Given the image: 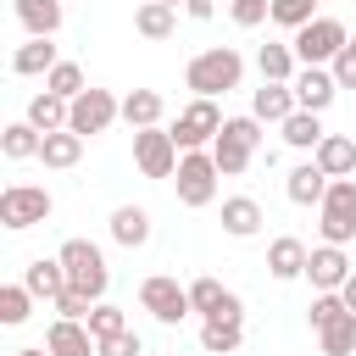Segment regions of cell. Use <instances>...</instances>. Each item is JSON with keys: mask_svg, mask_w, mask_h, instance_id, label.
Returning <instances> with one entry per match:
<instances>
[{"mask_svg": "<svg viewBox=\"0 0 356 356\" xmlns=\"http://www.w3.org/2000/svg\"><path fill=\"white\" fill-rule=\"evenodd\" d=\"M239 78H245V56H239L234 44H211V50H200V56L184 67V83H189L200 100H217V95L239 89Z\"/></svg>", "mask_w": 356, "mask_h": 356, "instance_id": "1", "label": "cell"}, {"mask_svg": "<svg viewBox=\"0 0 356 356\" xmlns=\"http://www.w3.org/2000/svg\"><path fill=\"white\" fill-rule=\"evenodd\" d=\"M56 256H61V267H67V289H78V295H89V300L100 306V300H106V284H111V267H106L100 245H95V239H67Z\"/></svg>", "mask_w": 356, "mask_h": 356, "instance_id": "2", "label": "cell"}, {"mask_svg": "<svg viewBox=\"0 0 356 356\" xmlns=\"http://www.w3.org/2000/svg\"><path fill=\"white\" fill-rule=\"evenodd\" d=\"M289 44H295L300 67H334V56L350 44V28H345L339 17H317V22H306Z\"/></svg>", "mask_w": 356, "mask_h": 356, "instance_id": "3", "label": "cell"}, {"mask_svg": "<svg viewBox=\"0 0 356 356\" xmlns=\"http://www.w3.org/2000/svg\"><path fill=\"white\" fill-rule=\"evenodd\" d=\"M50 211H56V200H50L44 184H6V189H0V222H6L11 234L44 222Z\"/></svg>", "mask_w": 356, "mask_h": 356, "instance_id": "4", "label": "cell"}, {"mask_svg": "<svg viewBox=\"0 0 356 356\" xmlns=\"http://www.w3.org/2000/svg\"><path fill=\"white\" fill-rule=\"evenodd\" d=\"M217 161H211V150H184V161H178V172H172V184H178V200L184 206H211L217 200Z\"/></svg>", "mask_w": 356, "mask_h": 356, "instance_id": "5", "label": "cell"}, {"mask_svg": "<svg viewBox=\"0 0 356 356\" xmlns=\"http://www.w3.org/2000/svg\"><path fill=\"white\" fill-rule=\"evenodd\" d=\"M222 111H217V100H189L184 111H178V122H172V139H178V150H206V145H217V134H222Z\"/></svg>", "mask_w": 356, "mask_h": 356, "instance_id": "6", "label": "cell"}, {"mask_svg": "<svg viewBox=\"0 0 356 356\" xmlns=\"http://www.w3.org/2000/svg\"><path fill=\"white\" fill-rule=\"evenodd\" d=\"M178 161H184V150H178V139H172V128H139V134H134V167H139L145 178H172Z\"/></svg>", "mask_w": 356, "mask_h": 356, "instance_id": "7", "label": "cell"}, {"mask_svg": "<svg viewBox=\"0 0 356 356\" xmlns=\"http://www.w3.org/2000/svg\"><path fill=\"white\" fill-rule=\"evenodd\" d=\"M317 211H323V245L356 239V178H334Z\"/></svg>", "mask_w": 356, "mask_h": 356, "instance_id": "8", "label": "cell"}, {"mask_svg": "<svg viewBox=\"0 0 356 356\" xmlns=\"http://www.w3.org/2000/svg\"><path fill=\"white\" fill-rule=\"evenodd\" d=\"M139 306L156 317V323H184L195 306H189V284H178V278H167V273H156V278H145L139 284Z\"/></svg>", "mask_w": 356, "mask_h": 356, "instance_id": "9", "label": "cell"}, {"mask_svg": "<svg viewBox=\"0 0 356 356\" xmlns=\"http://www.w3.org/2000/svg\"><path fill=\"white\" fill-rule=\"evenodd\" d=\"M117 117H122V100H117L111 89H83V95L72 100V111H67V128L89 139V134H106Z\"/></svg>", "mask_w": 356, "mask_h": 356, "instance_id": "10", "label": "cell"}, {"mask_svg": "<svg viewBox=\"0 0 356 356\" xmlns=\"http://www.w3.org/2000/svg\"><path fill=\"white\" fill-rule=\"evenodd\" d=\"M189 306H195V317H206V323H245V300H239L234 289H222L217 278H195V284H189Z\"/></svg>", "mask_w": 356, "mask_h": 356, "instance_id": "11", "label": "cell"}, {"mask_svg": "<svg viewBox=\"0 0 356 356\" xmlns=\"http://www.w3.org/2000/svg\"><path fill=\"white\" fill-rule=\"evenodd\" d=\"M350 273H356V267H350L345 245H317V250H312V261H306V278H312V289H317V295H339Z\"/></svg>", "mask_w": 356, "mask_h": 356, "instance_id": "12", "label": "cell"}, {"mask_svg": "<svg viewBox=\"0 0 356 356\" xmlns=\"http://www.w3.org/2000/svg\"><path fill=\"white\" fill-rule=\"evenodd\" d=\"M289 89H295V106H300V111H317V117H323V111L334 106V95H339V83H334L328 67H300Z\"/></svg>", "mask_w": 356, "mask_h": 356, "instance_id": "13", "label": "cell"}, {"mask_svg": "<svg viewBox=\"0 0 356 356\" xmlns=\"http://www.w3.org/2000/svg\"><path fill=\"white\" fill-rule=\"evenodd\" d=\"M44 350H50V356H100V339L89 334V323H67V317H56L50 334H44Z\"/></svg>", "mask_w": 356, "mask_h": 356, "instance_id": "14", "label": "cell"}, {"mask_svg": "<svg viewBox=\"0 0 356 356\" xmlns=\"http://www.w3.org/2000/svg\"><path fill=\"white\" fill-rule=\"evenodd\" d=\"M306 261H312V250H306L300 239H289V234H278V239L267 245V273H273L278 284H295V278H306Z\"/></svg>", "mask_w": 356, "mask_h": 356, "instance_id": "15", "label": "cell"}, {"mask_svg": "<svg viewBox=\"0 0 356 356\" xmlns=\"http://www.w3.org/2000/svg\"><path fill=\"white\" fill-rule=\"evenodd\" d=\"M295 111H300V106H295V89H289V83H261V89L250 95V117H256V122H278V128H284Z\"/></svg>", "mask_w": 356, "mask_h": 356, "instance_id": "16", "label": "cell"}, {"mask_svg": "<svg viewBox=\"0 0 356 356\" xmlns=\"http://www.w3.org/2000/svg\"><path fill=\"white\" fill-rule=\"evenodd\" d=\"M328 184H334V178H328L317 161H300V167H289V178H284V195H289L295 206H323Z\"/></svg>", "mask_w": 356, "mask_h": 356, "instance_id": "17", "label": "cell"}, {"mask_svg": "<svg viewBox=\"0 0 356 356\" xmlns=\"http://www.w3.org/2000/svg\"><path fill=\"white\" fill-rule=\"evenodd\" d=\"M312 161H317L328 178H356V139H350V134H328V139L312 150Z\"/></svg>", "mask_w": 356, "mask_h": 356, "instance_id": "18", "label": "cell"}, {"mask_svg": "<svg viewBox=\"0 0 356 356\" xmlns=\"http://www.w3.org/2000/svg\"><path fill=\"white\" fill-rule=\"evenodd\" d=\"M22 284L33 289V300H61L67 295V267H61V256H39V261H28V273H22Z\"/></svg>", "mask_w": 356, "mask_h": 356, "instance_id": "19", "label": "cell"}, {"mask_svg": "<svg viewBox=\"0 0 356 356\" xmlns=\"http://www.w3.org/2000/svg\"><path fill=\"white\" fill-rule=\"evenodd\" d=\"M17 6V22L28 28V39H56L61 28V0H11Z\"/></svg>", "mask_w": 356, "mask_h": 356, "instance_id": "20", "label": "cell"}, {"mask_svg": "<svg viewBox=\"0 0 356 356\" xmlns=\"http://www.w3.org/2000/svg\"><path fill=\"white\" fill-rule=\"evenodd\" d=\"M56 67H61V56H56L50 39H28V44H17V56H11V72H22V78H50Z\"/></svg>", "mask_w": 356, "mask_h": 356, "instance_id": "21", "label": "cell"}, {"mask_svg": "<svg viewBox=\"0 0 356 356\" xmlns=\"http://www.w3.org/2000/svg\"><path fill=\"white\" fill-rule=\"evenodd\" d=\"M256 72H261V83H295V72H300L295 44H261L256 50Z\"/></svg>", "mask_w": 356, "mask_h": 356, "instance_id": "22", "label": "cell"}, {"mask_svg": "<svg viewBox=\"0 0 356 356\" xmlns=\"http://www.w3.org/2000/svg\"><path fill=\"white\" fill-rule=\"evenodd\" d=\"M161 111H167V100L156 95V89H128L122 95V122L139 134V128H161Z\"/></svg>", "mask_w": 356, "mask_h": 356, "instance_id": "23", "label": "cell"}, {"mask_svg": "<svg viewBox=\"0 0 356 356\" xmlns=\"http://www.w3.org/2000/svg\"><path fill=\"white\" fill-rule=\"evenodd\" d=\"M261 206L250 200V195H228L222 200V234H234V239H250V234H261Z\"/></svg>", "mask_w": 356, "mask_h": 356, "instance_id": "24", "label": "cell"}, {"mask_svg": "<svg viewBox=\"0 0 356 356\" xmlns=\"http://www.w3.org/2000/svg\"><path fill=\"white\" fill-rule=\"evenodd\" d=\"M211 161H217V172H222V178H239V172L256 161V145H245L239 134H228V128H222V134H217V145H211Z\"/></svg>", "mask_w": 356, "mask_h": 356, "instance_id": "25", "label": "cell"}, {"mask_svg": "<svg viewBox=\"0 0 356 356\" xmlns=\"http://www.w3.org/2000/svg\"><path fill=\"white\" fill-rule=\"evenodd\" d=\"M111 239H117L122 250H139V245L150 239V211H145V206H117V211H111Z\"/></svg>", "mask_w": 356, "mask_h": 356, "instance_id": "26", "label": "cell"}, {"mask_svg": "<svg viewBox=\"0 0 356 356\" xmlns=\"http://www.w3.org/2000/svg\"><path fill=\"white\" fill-rule=\"evenodd\" d=\"M0 150H6V161H28V156H39L44 150V134L22 117V122H6L0 128Z\"/></svg>", "mask_w": 356, "mask_h": 356, "instance_id": "27", "label": "cell"}, {"mask_svg": "<svg viewBox=\"0 0 356 356\" xmlns=\"http://www.w3.org/2000/svg\"><path fill=\"white\" fill-rule=\"evenodd\" d=\"M67 111H72V100H61V95H50V89L28 100V122H33L39 134H61V128H67Z\"/></svg>", "mask_w": 356, "mask_h": 356, "instance_id": "28", "label": "cell"}, {"mask_svg": "<svg viewBox=\"0 0 356 356\" xmlns=\"http://www.w3.org/2000/svg\"><path fill=\"white\" fill-rule=\"evenodd\" d=\"M172 28H178V11L161 0H145L134 11V33H145V39H172Z\"/></svg>", "mask_w": 356, "mask_h": 356, "instance_id": "29", "label": "cell"}, {"mask_svg": "<svg viewBox=\"0 0 356 356\" xmlns=\"http://www.w3.org/2000/svg\"><path fill=\"white\" fill-rule=\"evenodd\" d=\"M323 139H328V134H323V117H317V111H295V117L284 122V145H289V150H317Z\"/></svg>", "mask_w": 356, "mask_h": 356, "instance_id": "30", "label": "cell"}, {"mask_svg": "<svg viewBox=\"0 0 356 356\" xmlns=\"http://www.w3.org/2000/svg\"><path fill=\"white\" fill-rule=\"evenodd\" d=\"M78 156H83V134H72V128L44 134V150H39L44 167H78Z\"/></svg>", "mask_w": 356, "mask_h": 356, "instance_id": "31", "label": "cell"}, {"mask_svg": "<svg viewBox=\"0 0 356 356\" xmlns=\"http://www.w3.org/2000/svg\"><path fill=\"white\" fill-rule=\"evenodd\" d=\"M317 345H323V356H356V312L334 317V323L317 334Z\"/></svg>", "mask_w": 356, "mask_h": 356, "instance_id": "32", "label": "cell"}, {"mask_svg": "<svg viewBox=\"0 0 356 356\" xmlns=\"http://www.w3.org/2000/svg\"><path fill=\"white\" fill-rule=\"evenodd\" d=\"M28 317H33V289H28V284H0V323L17 328V323H28Z\"/></svg>", "mask_w": 356, "mask_h": 356, "instance_id": "33", "label": "cell"}, {"mask_svg": "<svg viewBox=\"0 0 356 356\" xmlns=\"http://www.w3.org/2000/svg\"><path fill=\"white\" fill-rule=\"evenodd\" d=\"M239 339H245V323H206L200 328V350L206 356H234Z\"/></svg>", "mask_w": 356, "mask_h": 356, "instance_id": "34", "label": "cell"}, {"mask_svg": "<svg viewBox=\"0 0 356 356\" xmlns=\"http://www.w3.org/2000/svg\"><path fill=\"white\" fill-rule=\"evenodd\" d=\"M273 22L289 28V33H300L306 22H317V0H273Z\"/></svg>", "mask_w": 356, "mask_h": 356, "instance_id": "35", "label": "cell"}, {"mask_svg": "<svg viewBox=\"0 0 356 356\" xmlns=\"http://www.w3.org/2000/svg\"><path fill=\"white\" fill-rule=\"evenodd\" d=\"M44 89H50V95H61V100H78L89 83H83V67H78V61H61V67L44 78Z\"/></svg>", "mask_w": 356, "mask_h": 356, "instance_id": "36", "label": "cell"}, {"mask_svg": "<svg viewBox=\"0 0 356 356\" xmlns=\"http://www.w3.org/2000/svg\"><path fill=\"white\" fill-rule=\"evenodd\" d=\"M89 334H95V339H111V334H128V317H122V306H111V300H100V306L89 312Z\"/></svg>", "mask_w": 356, "mask_h": 356, "instance_id": "37", "label": "cell"}, {"mask_svg": "<svg viewBox=\"0 0 356 356\" xmlns=\"http://www.w3.org/2000/svg\"><path fill=\"white\" fill-rule=\"evenodd\" d=\"M228 17L239 28H261V22H273V0H228Z\"/></svg>", "mask_w": 356, "mask_h": 356, "instance_id": "38", "label": "cell"}, {"mask_svg": "<svg viewBox=\"0 0 356 356\" xmlns=\"http://www.w3.org/2000/svg\"><path fill=\"white\" fill-rule=\"evenodd\" d=\"M345 312H350V306H345V300H339V295H317V300H312V312H306V317H312V328H317V334H323V328H328V323H334V317H345Z\"/></svg>", "mask_w": 356, "mask_h": 356, "instance_id": "39", "label": "cell"}, {"mask_svg": "<svg viewBox=\"0 0 356 356\" xmlns=\"http://www.w3.org/2000/svg\"><path fill=\"white\" fill-rule=\"evenodd\" d=\"M100 356H145V345H139V334L128 328V334H111V339H100Z\"/></svg>", "mask_w": 356, "mask_h": 356, "instance_id": "40", "label": "cell"}, {"mask_svg": "<svg viewBox=\"0 0 356 356\" xmlns=\"http://www.w3.org/2000/svg\"><path fill=\"white\" fill-rule=\"evenodd\" d=\"M328 72H334V83H339V89H356V50L345 44V50L334 56V67H328Z\"/></svg>", "mask_w": 356, "mask_h": 356, "instance_id": "41", "label": "cell"}, {"mask_svg": "<svg viewBox=\"0 0 356 356\" xmlns=\"http://www.w3.org/2000/svg\"><path fill=\"white\" fill-rule=\"evenodd\" d=\"M184 11H189V17H195V22H211V17H217V0H189V6H184Z\"/></svg>", "mask_w": 356, "mask_h": 356, "instance_id": "42", "label": "cell"}, {"mask_svg": "<svg viewBox=\"0 0 356 356\" xmlns=\"http://www.w3.org/2000/svg\"><path fill=\"white\" fill-rule=\"evenodd\" d=\"M339 300H345V306H350V312H356V273H350V278H345V289H339Z\"/></svg>", "mask_w": 356, "mask_h": 356, "instance_id": "43", "label": "cell"}, {"mask_svg": "<svg viewBox=\"0 0 356 356\" xmlns=\"http://www.w3.org/2000/svg\"><path fill=\"white\" fill-rule=\"evenodd\" d=\"M17 356H50V350H44V345H22Z\"/></svg>", "mask_w": 356, "mask_h": 356, "instance_id": "44", "label": "cell"}, {"mask_svg": "<svg viewBox=\"0 0 356 356\" xmlns=\"http://www.w3.org/2000/svg\"><path fill=\"white\" fill-rule=\"evenodd\" d=\"M161 6H172V11H178V6H189V0H161Z\"/></svg>", "mask_w": 356, "mask_h": 356, "instance_id": "45", "label": "cell"}, {"mask_svg": "<svg viewBox=\"0 0 356 356\" xmlns=\"http://www.w3.org/2000/svg\"><path fill=\"white\" fill-rule=\"evenodd\" d=\"M350 50H356V33H350Z\"/></svg>", "mask_w": 356, "mask_h": 356, "instance_id": "46", "label": "cell"}, {"mask_svg": "<svg viewBox=\"0 0 356 356\" xmlns=\"http://www.w3.org/2000/svg\"><path fill=\"white\" fill-rule=\"evenodd\" d=\"M317 6H323V0H317Z\"/></svg>", "mask_w": 356, "mask_h": 356, "instance_id": "47", "label": "cell"}]
</instances>
